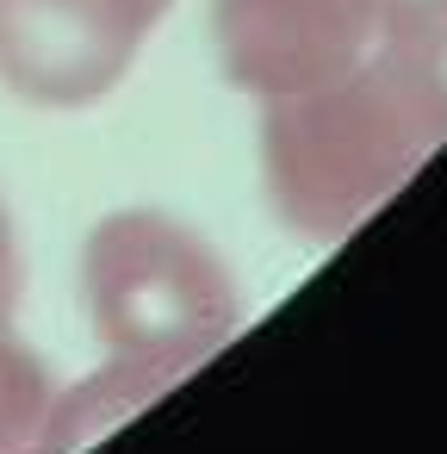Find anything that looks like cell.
I'll list each match as a JSON object with an SVG mask.
<instances>
[{"mask_svg":"<svg viewBox=\"0 0 447 454\" xmlns=\"http://www.w3.org/2000/svg\"><path fill=\"white\" fill-rule=\"evenodd\" d=\"M447 144V13L410 26L360 69L267 100L261 168L280 224L335 243L366 224Z\"/></svg>","mask_w":447,"mask_h":454,"instance_id":"1","label":"cell"},{"mask_svg":"<svg viewBox=\"0 0 447 454\" xmlns=\"http://www.w3.org/2000/svg\"><path fill=\"white\" fill-rule=\"evenodd\" d=\"M81 293L106 348V373L63 398L57 454L119 423L131 404L156 398L205 355H218L243 317L236 280L218 249L162 212L100 218L81 249Z\"/></svg>","mask_w":447,"mask_h":454,"instance_id":"2","label":"cell"},{"mask_svg":"<svg viewBox=\"0 0 447 454\" xmlns=\"http://www.w3.org/2000/svg\"><path fill=\"white\" fill-rule=\"evenodd\" d=\"M435 13H447V0H218L212 7L224 75L255 100L311 94Z\"/></svg>","mask_w":447,"mask_h":454,"instance_id":"3","label":"cell"},{"mask_svg":"<svg viewBox=\"0 0 447 454\" xmlns=\"http://www.w3.org/2000/svg\"><path fill=\"white\" fill-rule=\"evenodd\" d=\"M174 0H0V82L32 106L106 100Z\"/></svg>","mask_w":447,"mask_h":454,"instance_id":"4","label":"cell"},{"mask_svg":"<svg viewBox=\"0 0 447 454\" xmlns=\"http://www.w3.org/2000/svg\"><path fill=\"white\" fill-rule=\"evenodd\" d=\"M57 386L0 311V454H57Z\"/></svg>","mask_w":447,"mask_h":454,"instance_id":"5","label":"cell"},{"mask_svg":"<svg viewBox=\"0 0 447 454\" xmlns=\"http://www.w3.org/2000/svg\"><path fill=\"white\" fill-rule=\"evenodd\" d=\"M19 286H26V262H19V237H13L7 200H0V311H13Z\"/></svg>","mask_w":447,"mask_h":454,"instance_id":"6","label":"cell"}]
</instances>
